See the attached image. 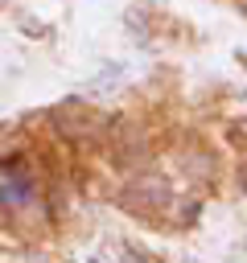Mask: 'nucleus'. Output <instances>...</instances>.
Returning a JSON list of instances; mask_svg holds the SVG:
<instances>
[{
  "mask_svg": "<svg viewBox=\"0 0 247 263\" xmlns=\"http://www.w3.org/2000/svg\"><path fill=\"white\" fill-rule=\"evenodd\" d=\"M33 193H37V177H33V168H29L21 156L0 160V205L21 210V205L33 201Z\"/></svg>",
  "mask_w": 247,
  "mask_h": 263,
  "instance_id": "obj_1",
  "label": "nucleus"
},
{
  "mask_svg": "<svg viewBox=\"0 0 247 263\" xmlns=\"http://www.w3.org/2000/svg\"><path fill=\"white\" fill-rule=\"evenodd\" d=\"M132 214H140V218H156L161 210H165V201H169V185L161 181V177H140L136 185H128V193L119 197Z\"/></svg>",
  "mask_w": 247,
  "mask_h": 263,
  "instance_id": "obj_2",
  "label": "nucleus"
},
{
  "mask_svg": "<svg viewBox=\"0 0 247 263\" xmlns=\"http://www.w3.org/2000/svg\"><path fill=\"white\" fill-rule=\"evenodd\" d=\"M243 185H247V168H243Z\"/></svg>",
  "mask_w": 247,
  "mask_h": 263,
  "instance_id": "obj_3",
  "label": "nucleus"
}]
</instances>
